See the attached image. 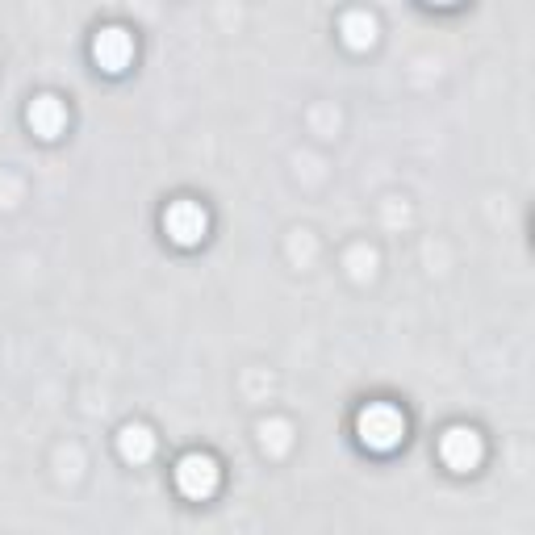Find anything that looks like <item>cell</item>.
<instances>
[{"label": "cell", "mask_w": 535, "mask_h": 535, "mask_svg": "<svg viewBox=\"0 0 535 535\" xmlns=\"http://www.w3.org/2000/svg\"><path fill=\"white\" fill-rule=\"evenodd\" d=\"M356 431H360V439H364V448H372V452H389V448H398V444H402L406 418H402V410H393V406L377 402V406L360 410Z\"/></svg>", "instance_id": "cell-1"}, {"label": "cell", "mask_w": 535, "mask_h": 535, "mask_svg": "<svg viewBox=\"0 0 535 535\" xmlns=\"http://www.w3.org/2000/svg\"><path fill=\"white\" fill-rule=\"evenodd\" d=\"M164 230L180 243V247H193L205 239V230H209V214L197 205V201H172L164 209Z\"/></svg>", "instance_id": "cell-2"}, {"label": "cell", "mask_w": 535, "mask_h": 535, "mask_svg": "<svg viewBox=\"0 0 535 535\" xmlns=\"http://www.w3.org/2000/svg\"><path fill=\"white\" fill-rule=\"evenodd\" d=\"M176 485H180V494L184 498H209L218 490V464H214V456H184L180 460V469H176Z\"/></svg>", "instance_id": "cell-3"}, {"label": "cell", "mask_w": 535, "mask_h": 535, "mask_svg": "<svg viewBox=\"0 0 535 535\" xmlns=\"http://www.w3.org/2000/svg\"><path fill=\"white\" fill-rule=\"evenodd\" d=\"M439 456H444L448 469L469 473V469H477V460H481V435L469 431V427H452L444 439H439Z\"/></svg>", "instance_id": "cell-4"}, {"label": "cell", "mask_w": 535, "mask_h": 535, "mask_svg": "<svg viewBox=\"0 0 535 535\" xmlns=\"http://www.w3.org/2000/svg\"><path fill=\"white\" fill-rule=\"evenodd\" d=\"M92 55H97V63L105 67V72H122V67L134 59V42L126 30L118 26H109L97 34V42H92Z\"/></svg>", "instance_id": "cell-5"}, {"label": "cell", "mask_w": 535, "mask_h": 535, "mask_svg": "<svg viewBox=\"0 0 535 535\" xmlns=\"http://www.w3.org/2000/svg\"><path fill=\"white\" fill-rule=\"evenodd\" d=\"M30 126H34V134H42V138H55V134L67 126L63 101H59V97H38V101L30 105Z\"/></svg>", "instance_id": "cell-6"}, {"label": "cell", "mask_w": 535, "mask_h": 535, "mask_svg": "<svg viewBox=\"0 0 535 535\" xmlns=\"http://www.w3.org/2000/svg\"><path fill=\"white\" fill-rule=\"evenodd\" d=\"M151 452H155V439H151L147 427H126L122 431V456L126 460H147Z\"/></svg>", "instance_id": "cell-7"}, {"label": "cell", "mask_w": 535, "mask_h": 535, "mask_svg": "<svg viewBox=\"0 0 535 535\" xmlns=\"http://www.w3.org/2000/svg\"><path fill=\"white\" fill-rule=\"evenodd\" d=\"M343 30H347V38H352L356 46H364V42H372V17H364V13H347V21H343Z\"/></svg>", "instance_id": "cell-8"}]
</instances>
